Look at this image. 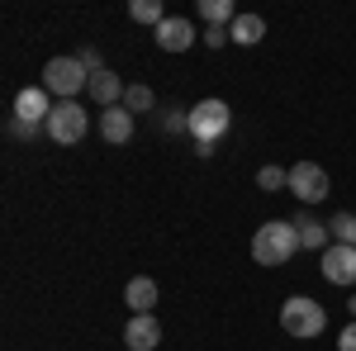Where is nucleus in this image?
I'll use <instances>...</instances> for the list:
<instances>
[{
    "mask_svg": "<svg viewBox=\"0 0 356 351\" xmlns=\"http://www.w3.org/2000/svg\"><path fill=\"white\" fill-rule=\"evenodd\" d=\"M295 252H300V233H295L290 218H271V223H261L257 238H252V256H257V266H285Z\"/></svg>",
    "mask_w": 356,
    "mask_h": 351,
    "instance_id": "f257e3e1",
    "label": "nucleus"
},
{
    "mask_svg": "<svg viewBox=\"0 0 356 351\" xmlns=\"http://www.w3.org/2000/svg\"><path fill=\"white\" fill-rule=\"evenodd\" d=\"M280 327L290 332V337H318L323 327H328V313H323V304L309 295H290L280 304Z\"/></svg>",
    "mask_w": 356,
    "mask_h": 351,
    "instance_id": "f03ea898",
    "label": "nucleus"
},
{
    "mask_svg": "<svg viewBox=\"0 0 356 351\" xmlns=\"http://www.w3.org/2000/svg\"><path fill=\"white\" fill-rule=\"evenodd\" d=\"M43 129H48V138H53V142L72 147V142H81V138L90 133V114H86L81 100H57Z\"/></svg>",
    "mask_w": 356,
    "mask_h": 351,
    "instance_id": "7ed1b4c3",
    "label": "nucleus"
},
{
    "mask_svg": "<svg viewBox=\"0 0 356 351\" xmlns=\"http://www.w3.org/2000/svg\"><path fill=\"white\" fill-rule=\"evenodd\" d=\"M43 85H48V95H57V100H76L86 85H90V72L81 67V57H53L43 67Z\"/></svg>",
    "mask_w": 356,
    "mask_h": 351,
    "instance_id": "20e7f679",
    "label": "nucleus"
},
{
    "mask_svg": "<svg viewBox=\"0 0 356 351\" xmlns=\"http://www.w3.org/2000/svg\"><path fill=\"white\" fill-rule=\"evenodd\" d=\"M228 124H233V109L223 105V100H200L191 109V138L195 147H214L223 133H228Z\"/></svg>",
    "mask_w": 356,
    "mask_h": 351,
    "instance_id": "39448f33",
    "label": "nucleus"
},
{
    "mask_svg": "<svg viewBox=\"0 0 356 351\" xmlns=\"http://www.w3.org/2000/svg\"><path fill=\"white\" fill-rule=\"evenodd\" d=\"M290 195H295V199H304V204H318V199H328V171H323V166L318 162H295L290 166Z\"/></svg>",
    "mask_w": 356,
    "mask_h": 351,
    "instance_id": "423d86ee",
    "label": "nucleus"
},
{
    "mask_svg": "<svg viewBox=\"0 0 356 351\" xmlns=\"http://www.w3.org/2000/svg\"><path fill=\"white\" fill-rule=\"evenodd\" d=\"M318 270H323V280H328V285H356V247L332 243L328 252H323Z\"/></svg>",
    "mask_w": 356,
    "mask_h": 351,
    "instance_id": "0eeeda50",
    "label": "nucleus"
},
{
    "mask_svg": "<svg viewBox=\"0 0 356 351\" xmlns=\"http://www.w3.org/2000/svg\"><path fill=\"white\" fill-rule=\"evenodd\" d=\"M48 114H53L48 85H24V90L15 95V119H19V124H48Z\"/></svg>",
    "mask_w": 356,
    "mask_h": 351,
    "instance_id": "6e6552de",
    "label": "nucleus"
},
{
    "mask_svg": "<svg viewBox=\"0 0 356 351\" xmlns=\"http://www.w3.org/2000/svg\"><path fill=\"white\" fill-rule=\"evenodd\" d=\"M124 347L129 351H157L162 347V323L152 313H134L129 327H124Z\"/></svg>",
    "mask_w": 356,
    "mask_h": 351,
    "instance_id": "1a4fd4ad",
    "label": "nucleus"
},
{
    "mask_svg": "<svg viewBox=\"0 0 356 351\" xmlns=\"http://www.w3.org/2000/svg\"><path fill=\"white\" fill-rule=\"evenodd\" d=\"M195 38H200L195 24H191V19H181V15H166L162 24H157V48H162V53H186Z\"/></svg>",
    "mask_w": 356,
    "mask_h": 351,
    "instance_id": "9d476101",
    "label": "nucleus"
},
{
    "mask_svg": "<svg viewBox=\"0 0 356 351\" xmlns=\"http://www.w3.org/2000/svg\"><path fill=\"white\" fill-rule=\"evenodd\" d=\"M124 90H129V85L119 81V76H114L110 67H105V72H95V76H90V85H86V95H90V100H95L100 109L124 105Z\"/></svg>",
    "mask_w": 356,
    "mask_h": 351,
    "instance_id": "9b49d317",
    "label": "nucleus"
},
{
    "mask_svg": "<svg viewBox=\"0 0 356 351\" xmlns=\"http://www.w3.org/2000/svg\"><path fill=\"white\" fill-rule=\"evenodd\" d=\"M100 138H105V142H114V147H124V142L134 138V114H129L124 105L100 109Z\"/></svg>",
    "mask_w": 356,
    "mask_h": 351,
    "instance_id": "f8f14e48",
    "label": "nucleus"
},
{
    "mask_svg": "<svg viewBox=\"0 0 356 351\" xmlns=\"http://www.w3.org/2000/svg\"><path fill=\"white\" fill-rule=\"evenodd\" d=\"M124 304H129L134 313H152V304H157V280H152V275H134L129 290H124Z\"/></svg>",
    "mask_w": 356,
    "mask_h": 351,
    "instance_id": "ddd939ff",
    "label": "nucleus"
},
{
    "mask_svg": "<svg viewBox=\"0 0 356 351\" xmlns=\"http://www.w3.org/2000/svg\"><path fill=\"white\" fill-rule=\"evenodd\" d=\"M295 233H300V247L309 252H328V223H318L314 214H295Z\"/></svg>",
    "mask_w": 356,
    "mask_h": 351,
    "instance_id": "4468645a",
    "label": "nucleus"
},
{
    "mask_svg": "<svg viewBox=\"0 0 356 351\" xmlns=\"http://www.w3.org/2000/svg\"><path fill=\"white\" fill-rule=\"evenodd\" d=\"M228 38H233V43H243V48H257V43H261V38H266V19H261V15H238V19H233V28H228Z\"/></svg>",
    "mask_w": 356,
    "mask_h": 351,
    "instance_id": "2eb2a0df",
    "label": "nucleus"
},
{
    "mask_svg": "<svg viewBox=\"0 0 356 351\" xmlns=\"http://www.w3.org/2000/svg\"><path fill=\"white\" fill-rule=\"evenodd\" d=\"M200 15H204L214 28H233V19H238L243 10H238L233 0H200Z\"/></svg>",
    "mask_w": 356,
    "mask_h": 351,
    "instance_id": "dca6fc26",
    "label": "nucleus"
},
{
    "mask_svg": "<svg viewBox=\"0 0 356 351\" xmlns=\"http://www.w3.org/2000/svg\"><path fill=\"white\" fill-rule=\"evenodd\" d=\"M152 105H157V95H152V85L134 81L129 90H124V109H129V114H147Z\"/></svg>",
    "mask_w": 356,
    "mask_h": 351,
    "instance_id": "f3484780",
    "label": "nucleus"
},
{
    "mask_svg": "<svg viewBox=\"0 0 356 351\" xmlns=\"http://www.w3.org/2000/svg\"><path fill=\"white\" fill-rule=\"evenodd\" d=\"M328 233H332V243H347V247H356V214L337 209V214H332V223H328Z\"/></svg>",
    "mask_w": 356,
    "mask_h": 351,
    "instance_id": "a211bd4d",
    "label": "nucleus"
},
{
    "mask_svg": "<svg viewBox=\"0 0 356 351\" xmlns=\"http://www.w3.org/2000/svg\"><path fill=\"white\" fill-rule=\"evenodd\" d=\"M129 15H134L138 24H152V28H157V24H162V19H166L162 0H134V5H129Z\"/></svg>",
    "mask_w": 356,
    "mask_h": 351,
    "instance_id": "6ab92c4d",
    "label": "nucleus"
},
{
    "mask_svg": "<svg viewBox=\"0 0 356 351\" xmlns=\"http://www.w3.org/2000/svg\"><path fill=\"white\" fill-rule=\"evenodd\" d=\"M257 186H261V190L290 186V171H285V166H261V171H257Z\"/></svg>",
    "mask_w": 356,
    "mask_h": 351,
    "instance_id": "aec40b11",
    "label": "nucleus"
},
{
    "mask_svg": "<svg viewBox=\"0 0 356 351\" xmlns=\"http://www.w3.org/2000/svg\"><path fill=\"white\" fill-rule=\"evenodd\" d=\"M200 43H209V48L219 53L223 43H233V38H228V28H214V24H209V28H204V33H200Z\"/></svg>",
    "mask_w": 356,
    "mask_h": 351,
    "instance_id": "412c9836",
    "label": "nucleus"
},
{
    "mask_svg": "<svg viewBox=\"0 0 356 351\" xmlns=\"http://www.w3.org/2000/svg\"><path fill=\"white\" fill-rule=\"evenodd\" d=\"M76 57H81V67L90 72V76H95V72H105V62H100V53H95V48H81Z\"/></svg>",
    "mask_w": 356,
    "mask_h": 351,
    "instance_id": "4be33fe9",
    "label": "nucleus"
},
{
    "mask_svg": "<svg viewBox=\"0 0 356 351\" xmlns=\"http://www.w3.org/2000/svg\"><path fill=\"white\" fill-rule=\"evenodd\" d=\"M10 138H24V142H33V138H38V124H19V119H10Z\"/></svg>",
    "mask_w": 356,
    "mask_h": 351,
    "instance_id": "5701e85b",
    "label": "nucleus"
},
{
    "mask_svg": "<svg viewBox=\"0 0 356 351\" xmlns=\"http://www.w3.org/2000/svg\"><path fill=\"white\" fill-rule=\"evenodd\" d=\"M337 351H356V323H347L337 332Z\"/></svg>",
    "mask_w": 356,
    "mask_h": 351,
    "instance_id": "b1692460",
    "label": "nucleus"
},
{
    "mask_svg": "<svg viewBox=\"0 0 356 351\" xmlns=\"http://www.w3.org/2000/svg\"><path fill=\"white\" fill-rule=\"evenodd\" d=\"M347 309H352V323H356V295H352V299H347Z\"/></svg>",
    "mask_w": 356,
    "mask_h": 351,
    "instance_id": "393cba45",
    "label": "nucleus"
}]
</instances>
